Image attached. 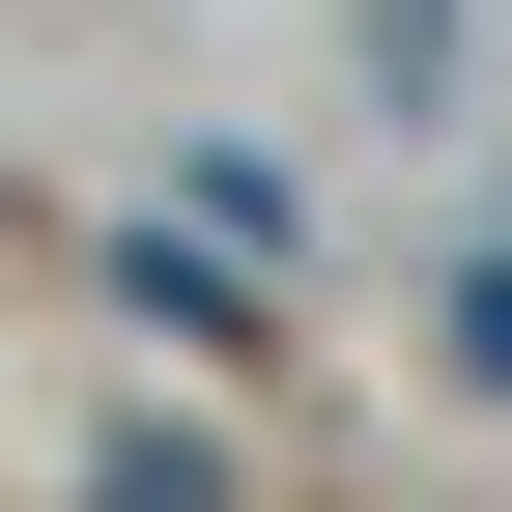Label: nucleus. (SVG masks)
<instances>
[{
  "instance_id": "nucleus-2",
  "label": "nucleus",
  "mask_w": 512,
  "mask_h": 512,
  "mask_svg": "<svg viewBox=\"0 0 512 512\" xmlns=\"http://www.w3.org/2000/svg\"><path fill=\"white\" fill-rule=\"evenodd\" d=\"M427 313H456V342H484V399H512V228H484V256H456Z\"/></svg>"
},
{
  "instance_id": "nucleus-1",
  "label": "nucleus",
  "mask_w": 512,
  "mask_h": 512,
  "mask_svg": "<svg viewBox=\"0 0 512 512\" xmlns=\"http://www.w3.org/2000/svg\"><path fill=\"white\" fill-rule=\"evenodd\" d=\"M86 512H228V456H200V427H114V456H86Z\"/></svg>"
}]
</instances>
